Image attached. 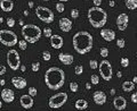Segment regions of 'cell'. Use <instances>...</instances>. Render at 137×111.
<instances>
[{
    "label": "cell",
    "mask_w": 137,
    "mask_h": 111,
    "mask_svg": "<svg viewBox=\"0 0 137 111\" xmlns=\"http://www.w3.org/2000/svg\"><path fill=\"white\" fill-rule=\"evenodd\" d=\"M93 43H94L93 36L87 31H80V32H77L73 35V39H72L73 49L79 54L88 53L93 49Z\"/></svg>",
    "instance_id": "obj_1"
},
{
    "label": "cell",
    "mask_w": 137,
    "mask_h": 111,
    "mask_svg": "<svg viewBox=\"0 0 137 111\" xmlns=\"http://www.w3.org/2000/svg\"><path fill=\"white\" fill-rule=\"evenodd\" d=\"M65 82V73L63 69L58 67H50L45 73V83L49 90L56 91L60 90L64 85Z\"/></svg>",
    "instance_id": "obj_2"
},
{
    "label": "cell",
    "mask_w": 137,
    "mask_h": 111,
    "mask_svg": "<svg viewBox=\"0 0 137 111\" xmlns=\"http://www.w3.org/2000/svg\"><path fill=\"white\" fill-rule=\"evenodd\" d=\"M88 20L90 25L95 29H101L106 24L107 22V14L104 9L101 7L94 6V7L89 8L88 10Z\"/></svg>",
    "instance_id": "obj_3"
},
{
    "label": "cell",
    "mask_w": 137,
    "mask_h": 111,
    "mask_svg": "<svg viewBox=\"0 0 137 111\" xmlns=\"http://www.w3.org/2000/svg\"><path fill=\"white\" fill-rule=\"evenodd\" d=\"M22 35L27 43H37L41 38V30L34 24H26L22 27Z\"/></svg>",
    "instance_id": "obj_4"
},
{
    "label": "cell",
    "mask_w": 137,
    "mask_h": 111,
    "mask_svg": "<svg viewBox=\"0 0 137 111\" xmlns=\"http://www.w3.org/2000/svg\"><path fill=\"white\" fill-rule=\"evenodd\" d=\"M18 42L17 35L10 30H0V43L6 47H14Z\"/></svg>",
    "instance_id": "obj_5"
},
{
    "label": "cell",
    "mask_w": 137,
    "mask_h": 111,
    "mask_svg": "<svg viewBox=\"0 0 137 111\" xmlns=\"http://www.w3.org/2000/svg\"><path fill=\"white\" fill-rule=\"evenodd\" d=\"M36 15L40 20L43 22V23H46V24L53 23V22H54V18H55L54 13L52 11V9H49L47 7H43V6H39V7H37Z\"/></svg>",
    "instance_id": "obj_6"
},
{
    "label": "cell",
    "mask_w": 137,
    "mask_h": 111,
    "mask_svg": "<svg viewBox=\"0 0 137 111\" xmlns=\"http://www.w3.org/2000/svg\"><path fill=\"white\" fill-rule=\"evenodd\" d=\"M66 101H67V94L65 92H60V93H56L53 96H50L48 104L52 109H60L66 103Z\"/></svg>",
    "instance_id": "obj_7"
},
{
    "label": "cell",
    "mask_w": 137,
    "mask_h": 111,
    "mask_svg": "<svg viewBox=\"0 0 137 111\" xmlns=\"http://www.w3.org/2000/svg\"><path fill=\"white\" fill-rule=\"evenodd\" d=\"M98 69H99L101 77L105 82L111 81L112 76H113V72H112V66H111L110 61L106 59H103L101 63L98 64Z\"/></svg>",
    "instance_id": "obj_8"
},
{
    "label": "cell",
    "mask_w": 137,
    "mask_h": 111,
    "mask_svg": "<svg viewBox=\"0 0 137 111\" xmlns=\"http://www.w3.org/2000/svg\"><path fill=\"white\" fill-rule=\"evenodd\" d=\"M7 64L9 68L13 70H17L21 66V58L18 52L15 49H12L7 52Z\"/></svg>",
    "instance_id": "obj_9"
},
{
    "label": "cell",
    "mask_w": 137,
    "mask_h": 111,
    "mask_svg": "<svg viewBox=\"0 0 137 111\" xmlns=\"http://www.w3.org/2000/svg\"><path fill=\"white\" fill-rule=\"evenodd\" d=\"M117 26L118 29L120 31H124L127 29V26H128V23H129V16L127 15L126 13H122L120 14L119 16L117 17Z\"/></svg>",
    "instance_id": "obj_10"
},
{
    "label": "cell",
    "mask_w": 137,
    "mask_h": 111,
    "mask_svg": "<svg viewBox=\"0 0 137 111\" xmlns=\"http://www.w3.org/2000/svg\"><path fill=\"white\" fill-rule=\"evenodd\" d=\"M20 103L21 106L23 107V109H31L34 104L33 101V96H31L30 94H25V95H22L20 99Z\"/></svg>",
    "instance_id": "obj_11"
},
{
    "label": "cell",
    "mask_w": 137,
    "mask_h": 111,
    "mask_svg": "<svg viewBox=\"0 0 137 111\" xmlns=\"http://www.w3.org/2000/svg\"><path fill=\"white\" fill-rule=\"evenodd\" d=\"M93 100H94V102L97 106H103V104L106 102V94L103 91H96L93 94Z\"/></svg>",
    "instance_id": "obj_12"
},
{
    "label": "cell",
    "mask_w": 137,
    "mask_h": 111,
    "mask_svg": "<svg viewBox=\"0 0 137 111\" xmlns=\"http://www.w3.org/2000/svg\"><path fill=\"white\" fill-rule=\"evenodd\" d=\"M1 99L5 103H12L15 100V94L10 88H4L1 91Z\"/></svg>",
    "instance_id": "obj_13"
},
{
    "label": "cell",
    "mask_w": 137,
    "mask_h": 111,
    "mask_svg": "<svg viewBox=\"0 0 137 111\" xmlns=\"http://www.w3.org/2000/svg\"><path fill=\"white\" fill-rule=\"evenodd\" d=\"M58 26H60V30L63 31V32H70L72 30V20L68 19L66 17H63L60 19V23H58Z\"/></svg>",
    "instance_id": "obj_14"
},
{
    "label": "cell",
    "mask_w": 137,
    "mask_h": 111,
    "mask_svg": "<svg viewBox=\"0 0 137 111\" xmlns=\"http://www.w3.org/2000/svg\"><path fill=\"white\" fill-rule=\"evenodd\" d=\"M63 44H64V40L63 38H62L61 35H58V34H54L50 36V45L54 49H61L62 47H63Z\"/></svg>",
    "instance_id": "obj_15"
},
{
    "label": "cell",
    "mask_w": 137,
    "mask_h": 111,
    "mask_svg": "<svg viewBox=\"0 0 137 111\" xmlns=\"http://www.w3.org/2000/svg\"><path fill=\"white\" fill-rule=\"evenodd\" d=\"M101 36L106 42H112L114 39H116V33H114V31L111 30V29H102Z\"/></svg>",
    "instance_id": "obj_16"
},
{
    "label": "cell",
    "mask_w": 137,
    "mask_h": 111,
    "mask_svg": "<svg viewBox=\"0 0 137 111\" xmlns=\"http://www.w3.org/2000/svg\"><path fill=\"white\" fill-rule=\"evenodd\" d=\"M12 84H13L15 87L17 88V90H23V88L26 86L27 82H26L25 78H23V77L15 76V77L12 78Z\"/></svg>",
    "instance_id": "obj_17"
},
{
    "label": "cell",
    "mask_w": 137,
    "mask_h": 111,
    "mask_svg": "<svg viewBox=\"0 0 137 111\" xmlns=\"http://www.w3.org/2000/svg\"><path fill=\"white\" fill-rule=\"evenodd\" d=\"M113 106L117 110H124L127 108V100L123 96H117L113 100Z\"/></svg>",
    "instance_id": "obj_18"
},
{
    "label": "cell",
    "mask_w": 137,
    "mask_h": 111,
    "mask_svg": "<svg viewBox=\"0 0 137 111\" xmlns=\"http://www.w3.org/2000/svg\"><path fill=\"white\" fill-rule=\"evenodd\" d=\"M58 59L63 65H66V66H70V65L73 64L74 61V57L70 53H60L58 54Z\"/></svg>",
    "instance_id": "obj_19"
},
{
    "label": "cell",
    "mask_w": 137,
    "mask_h": 111,
    "mask_svg": "<svg viewBox=\"0 0 137 111\" xmlns=\"http://www.w3.org/2000/svg\"><path fill=\"white\" fill-rule=\"evenodd\" d=\"M0 8H1L2 11H6V13L12 11L14 8L13 0H1V1H0Z\"/></svg>",
    "instance_id": "obj_20"
},
{
    "label": "cell",
    "mask_w": 137,
    "mask_h": 111,
    "mask_svg": "<svg viewBox=\"0 0 137 111\" xmlns=\"http://www.w3.org/2000/svg\"><path fill=\"white\" fill-rule=\"evenodd\" d=\"M74 107H76V109H78V110H86L87 108H88V102H87L86 100H83V99H80V100H77Z\"/></svg>",
    "instance_id": "obj_21"
},
{
    "label": "cell",
    "mask_w": 137,
    "mask_h": 111,
    "mask_svg": "<svg viewBox=\"0 0 137 111\" xmlns=\"http://www.w3.org/2000/svg\"><path fill=\"white\" fill-rule=\"evenodd\" d=\"M122 90H123L124 92L134 91V90H135V83H134V82H130V81L123 82V84H122Z\"/></svg>",
    "instance_id": "obj_22"
},
{
    "label": "cell",
    "mask_w": 137,
    "mask_h": 111,
    "mask_svg": "<svg viewBox=\"0 0 137 111\" xmlns=\"http://www.w3.org/2000/svg\"><path fill=\"white\" fill-rule=\"evenodd\" d=\"M124 5L129 10H135L137 8V0H124Z\"/></svg>",
    "instance_id": "obj_23"
},
{
    "label": "cell",
    "mask_w": 137,
    "mask_h": 111,
    "mask_svg": "<svg viewBox=\"0 0 137 111\" xmlns=\"http://www.w3.org/2000/svg\"><path fill=\"white\" fill-rule=\"evenodd\" d=\"M79 90V85H78L77 82H71L70 83V91L73 92V93H76Z\"/></svg>",
    "instance_id": "obj_24"
},
{
    "label": "cell",
    "mask_w": 137,
    "mask_h": 111,
    "mask_svg": "<svg viewBox=\"0 0 137 111\" xmlns=\"http://www.w3.org/2000/svg\"><path fill=\"white\" fill-rule=\"evenodd\" d=\"M41 54H42V59L45 61H49L52 59V53L49 51H43Z\"/></svg>",
    "instance_id": "obj_25"
},
{
    "label": "cell",
    "mask_w": 137,
    "mask_h": 111,
    "mask_svg": "<svg viewBox=\"0 0 137 111\" xmlns=\"http://www.w3.org/2000/svg\"><path fill=\"white\" fill-rule=\"evenodd\" d=\"M18 45H20V49L21 50H26L27 48V42L25 41V40H21V41H18Z\"/></svg>",
    "instance_id": "obj_26"
},
{
    "label": "cell",
    "mask_w": 137,
    "mask_h": 111,
    "mask_svg": "<svg viewBox=\"0 0 137 111\" xmlns=\"http://www.w3.org/2000/svg\"><path fill=\"white\" fill-rule=\"evenodd\" d=\"M89 67L92 69H97L98 68V63H97V60H95V59H92L89 61Z\"/></svg>",
    "instance_id": "obj_27"
},
{
    "label": "cell",
    "mask_w": 137,
    "mask_h": 111,
    "mask_svg": "<svg viewBox=\"0 0 137 111\" xmlns=\"http://www.w3.org/2000/svg\"><path fill=\"white\" fill-rule=\"evenodd\" d=\"M74 73H76V75H81L83 73V66L82 65H78L76 66V68H74Z\"/></svg>",
    "instance_id": "obj_28"
},
{
    "label": "cell",
    "mask_w": 137,
    "mask_h": 111,
    "mask_svg": "<svg viewBox=\"0 0 137 111\" xmlns=\"http://www.w3.org/2000/svg\"><path fill=\"white\" fill-rule=\"evenodd\" d=\"M90 82H92V84H94V85H97L98 83H99V77L97 75H92L90 76Z\"/></svg>",
    "instance_id": "obj_29"
},
{
    "label": "cell",
    "mask_w": 137,
    "mask_h": 111,
    "mask_svg": "<svg viewBox=\"0 0 137 111\" xmlns=\"http://www.w3.org/2000/svg\"><path fill=\"white\" fill-rule=\"evenodd\" d=\"M31 69H32L33 73H37L38 70L40 69V64L38 63V61H36V63H33L32 65H31Z\"/></svg>",
    "instance_id": "obj_30"
},
{
    "label": "cell",
    "mask_w": 137,
    "mask_h": 111,
    "mask_svg": "<svg viewBox=\"0 0 137 111\" xmlns=\"http://www.w3.org/2000/svg\"><path fill=\"white\" fill-rule=\"evenodd\" d=\"M64 5H63V2L62 1H60V2H57V4H56V10L58 11V13H63L64 11Z\"/></svg>",
    "instance_id": "obj_31"
},
{
    "label": "cell",
    "mask_w": 137,
    "mask_h": 111,
    "mask_svg": "<svg viewBox=\"0 0 137 111\" xmlns=\"http://www.w3.org/2000/svg\"><path fill=\"white\" fill-rule=\"evenodd\" d=\"M99 54H101L103 58H106L109 56V49L107 48H101V50H99Z\"/></svg>",
    "instance_id": "obj_32"
},
{
    "label": "cell",
    "mask_w": 137,
    "mask_h": 111,
    "mask_svg": "<svg viewBox=\"0 0 137 111\" xmlns=\"http://www.w3.org/2000/svg\"><path fill=\"white\" fill-rule=\"evenodd\" d=\"M43 36H46V38H50L52 36V29L50 27H46V29H43Z\"/></svg>",
    "instance_id": "obj_33"
},
{
    "label": "cell",
    "mask_w": 137,
    "mask_h": 111,
    "mask_svg": "<svg viewBox=\"0 0 137 111\" xmlns=\"http://www.w3.org/2000/svg\"><path fill=\"white\" fill-rule=\"evenodd\" d=\"M120 64H121V66H122V67L127 68V67L129 66V59H128V58H121Z\"/></svg>",
    "instance_id": "obj_34"
},
{
    "label": "cell",
    "mask_w": 137,
    "mask_h": 111,
    "mask_svg": "<svg viewBox=\"0 0 137 111\" xmlns=\"http://www.w3.org/2000/svg\"><path fill=\"white\" fill-rule=\"evenodd\" d=\"M117 45H118V48L122 49V48L126 47V42H124L123 39H118L117 40Z\"/></svg>",
    "instance_id": "obj_35"
},
{
    "label": "cell",
    "mask_w": 137,
    "mask_h": 111,
    "mask_svg": "<svg viewBox=\"0 0 137 111\" xmlns=\"http://www.w3.org/2000/svg\"><path fill=\"white\" fill-rule=\"evenodd\" d=\"M6 23H7V26L8 27H14L15 25V19L13 17H8L7 20H6Z\"/></svg>",
    "instance_id": "obj_36"
},
{
    "label": "cell",
    "mask_w": 137,
    "mask_h": 111,
    "mask_svg": "<svg viewBox=\"0 0 137 111\" xmlns=\"http://www.w3.org/2000/svg\"><path fill=\"white\" fill-rule=\"evenodd\" d=\"M71 17L74 18V19L79 17V10H78V9H72V10H71Z\"/></svg>",
    "instance_id": "obj_37"
},
{
    "label": "cell",
    "mask_w": 137,
    "mask_h": 111,
    "mask_svg": "<svg viewBox=\"0 0 137 111\" xmlns=\"http://www.w3.org/2000/svg\"><path fill=\"white\" fill-rule=\"evenodd\" d=\"M37 93H38V92H37V88L36 87H30L29 88V94L31 95V96H36Z\"/></svg>",
    "instance_id": "obj_38"
},
{
    "label": "cell",
    "mask_w": 137,
    "mask_h": 111,
    "mask_svg": "<svg viewBox=\"0 0 137 111\" xmlns=\"http://www.w3.org/2000/svg\"><path fill=\"white\" fill-rule=\"evenodd\" d=\"M130 99H132V102L137 104V92H134V93L132 94V96H130Z\"/></svg>",
    "instance_id": "obj_39"
},
{
    "label": "cell",
    "mask_w": 137,
    "mask_h": 111,
    "mask_svg": "<svg viewBox=\"0 0 137 111\" xmlns=\"http://www.w3.org/2000/svg\"><path fill=\"white\" fill-rule=\"evenodd\" d=\"M5 73H6V67L4 65H0V76L5 75Z\"/></svg>",
    "instance_id": "obj_40"
},
{
    "label": "cell",
    "mask_w": 137,
    "mask_h": 111,
    "mask_svg": "<svg viewBox=\"0 0 137 111\" xmlns=\"http://www.w3.org/2000/svg\"><path fill=\"white\" fill-rule=\"evenodd\" d=\"M93 2H94V5L97 6V7H99V6L102 5V0H93Z\"/></svg>",
    "instance_id": "obj_41"
},
{
    "label": "cell",
    "mask_w": 137,
    "mask_h": 111,
    "mask_svg": "<svg viewBox=\"0 0 137 111\" xmlns=\"http://www.w3.org/2000/svg\"><path fill=\"white\" fill-rule=\"evenodd\" d=\"M20 68H21L22 72H25V70H26V67L24 66V65H22V66H20Z\"/></svg>",
    "instance_id": "obj_42"
},
{
    "label": "cell",
    "mask_w": 137,
    "mask_h": 111,
    "mask_svg": "<svg viewBox=\"0 0 137 111\" xmlns=\"http://www.w3.org/2000/svg\"><path fill=\"white\" fill-rule=\"evenodd\" d=\"M90 87H92V84H90V83H87V84H86V88H87V90H90Z\"/></svg>",
    "instance_id": "obj_43"
},
{
    "label": "cell",
    "mask_w": 137,
    "mask_h": 111,
    "mask_svg": "<svg viewBox=\"0 0 137 111\" xmlns=\"http://www.w3.org/2000/svg\"><path fill=\"white\" fill-rule=\"evenodd\" d=\"M109 5H110L111 7H113V6H116V2H114L113 0H111V1H110V4H109Z\"/></svg>",
    "instance_id": "obj_44"
},
{
    "label": "cell",
    "mask_w": 137,
    "mask_h": 111,
    "mask_svg": "<svg viewBox=\"0 0 137 111\" xmlns=\"http://www.w3.org/2000/svg\"><path fill=\"white\" fill-rule=\"evenodd\" d=\"M33 5H34V4H33V1H29V7H30V8H32V7H33Z\"/></svg>",
    "instance_id": "obj_45"
},
{
    "label": "cell",
    "mask_w": 137,
    "mask_h": 111,
    "mask_svg": "<svg viewBox=\"0 0 137 111\" xmlns=\"http://www.w3.org/2000/svg\"><path fill=\"white\" fill-rule=\"evenodd\" d=\"M0 85H1V86L5 85V79H1V81H0Z\"/></svg>",
    "instance_id": "obj_46"
},
{
    "label": "cell",
    "mask_w": 137,
    "mask_h": 111,
    "mask_svg": "<svg viewBox=\"0 0 137 111\" xmlns=\"http://www.w3.org/2000/svg\"><path fill=\"white\" fill-rule=\"evenodd\" d=\"M117 76H118V77H119V78H120V77L122 76V74H121V72H117Z\"/></svg>",
    "instance_id": "obj_47"
},
{
    "label": "cell",
    "mask_w": 137,
    "mask_h": 111,
    "mask_svg": "<svg viewBox=\"0 0 137 111\" xmlns=\"http://www.w3.org/2000/svg\"><path fill=\"white\" fill-rule=\"evenodd\" d=\"M114 94H116V90L112 88V90H111V95H114Z\"/></svg>",
    "instance_id": "obj_48"
},
{
    "label": "cell",
    "mask_w": 137,
    "mask_h": 111,
    "mask_svg": "<svg viewBox=\"0 0 137 111\" xmlns=\"http://www.w3.org/2000/svg\"><path fill=\"white\" fill-rule=\"evenodd\" d=\"M133 82L135 83V84H136V83H137V76H135V77H134V78H133Z\"/></svg>",
    "instance_id": "obj_49"
},
{
    "label": "cell",
    "mask_w": 137,
    "mask_h": 111,
    "mask_svg": "<svg viewBox=\"0 0 137 111\" xmlns=\"http://www.w3.org/2000/svg\"><path fill=\"white\" fill-rule=\"evenodd\" d=\"M24 15H25V16H27V15H29V10H25V11H24Z\"/></svg>",
    "instance_id": "obj_50"
},
{
    "label": "cell",
    "mask_w": 137,
    "mask_h": 111,
    "mask_svg": "<svg viewBox=\"0 0 137 111\" xmlns=\"http://www.w3.org/2000/svg\"><path fill=\"white\" fill-rule=\"evenodd\" d=\"M20 25H24V23H23V20H22V19L20 20Z\"/></svg>",
    "instance_id": "obj_51"
},
{
    "label": "cell",
    "mask_w": 137,
    "mask_h": 111,
    "mask_svg": "<svg viewBox=\"0 0 137 111\" xmlns=\"http://www.w3.org/2000/svg\"><path fill=\"white\" fill-rule=\"evenodd\" d=\"M4 22V19H2V17H0V23H2Z\"/></svg>",
    "instance_id": "obj_52"
},
{
    "label": "cell",
    "mask_w": 137,
    "mask_h": 111,
    "mask_svg": "<svg viewBox=\"0 0 137 111\" xmlns=\"http://www.w3.org/2000/svg\"><path fill=\"white\" fill-rule=\"evenodd\" d=\"M1 107H2V102L0 101V109H1Z\"/></svg>",
    "instance_id": "obj_53"
},
{
    "label": "cell",
    "mask_w": 137,
    "mask_h": 111,
    "mask_svg": "<svg viewBox=\"0 0 137 111\" xmlns=\"http://www.w3.org/2000/svg\"><path fill=\"white\" fill-rule=\"evenodd\" d=\"M60 1H62V2H63V1H68V0H60Z\"/></svg>",
    "instance_id": "obj_54"
},
{
    "label": "cell",
    "mask_w": 137,
    "mask_h": 111,
    "mask_svg": "<svg viewBox=\"0 0 137 111\" xmlns=\"http://www.w3.org/2000/svg\"><path fill=\"white\" fill-rule=\"evenodd\" d=\"M43 1H49V0H43Z\"/></svg>",
    "instance_id": "obj_55"
},
{
    "label": "cell",
    "mask_w": 137,
    "mask_h": 111,
    "mask_svg": "<svg viewBox=\"0 0 137 111\" xmlns=\"http://www.w3.org/2000/svg\"><path fill=\"white\" fill-rule=\"evenodd\" d=\"M136 58H137V51H136Z\"/></svg>",
    "instance_id": "obj_56"
},
{
    "label": "cell",
    "mask_w": 137,
    "mask_h": 111,
    "mask_svg": "<svg viewBox=\"0 0 137 111\" xmlns=\"http://www.w3.org/2000/svg\"><path fill=\"white\" fill-rule=\"evenodd\" d=\"M136 39H137V35H136Z\"/></svg>",
    "instance_id": "obj_57"
}]
</instances>
